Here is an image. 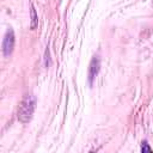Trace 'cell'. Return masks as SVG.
<instances>
[{"mask_svg": "<svg viewBox=\"0 0 153 153\" xmlns=\"http://www.w3.org/2000/svg\"><path fill=\"white\" fill-rule=\"evenodd\" d=\"M35 109H36V97L33 94H25L18 108V112H17L18 120L22 123L30 122L33 116Z\"/></svg>", "mask_w": 153, "mask_h": 153, "instance_id": "obj_1", "label": "cell"}, {"mask_svg": "<svg viewBox=\"0 0 153 153\" xmlns=\"http://www.w3.org/2000/svg\"><path fill=\"white\" fill-rule=\"evenodd\" d=\"M14 42H16V38H14V32L12 29H8L4 36V41H2V51H4V55L5 56H10L13 51V48H14Z\"/></svg>", "mask_w": 153, "mask_h": 153, "instance_id": "obj_2", "label": "cell"}, {"mask_svg": "<svg viewBox=\"0 0 153 153\" xmlns=\"http://www.w3.org/2000/svg\"><path fill=\"white\" fill-rule=\"evenodd\" d=\"M100 69V59L98 56H93L91 62H90V67H88V81L92 85L94 78L98 75Z\"/></svg>", "mask_w": 153, "mask_h": 153, "instance_id": "obj_3", "label": "cell"}, {"mask_svg": "<svg viewBox=\"0 0 153 153\" xmlns=\"http://www.w3.org/2000/svg\"><path fill=\"white\" fill-rule=\"evenodd\" d=\"M30 18H31L30 29H31V30H35V29L38 26V17H37L36 10H35V7H33L32 4H31V6H30Z\"/></svg>", "mask_w": 153, "mask_h": 153, "instance_id": "obj_4", "label": "cell"}, {"mask_svg": "<svg viewBox=\"0 0 153 153\" xmlns=\"http://www.w3.org/2000/svg\"><path fill=\"white\" fill-rule=\"evenodd\" d=\"M141 152H148V153H151L152 152V148L148 146V143H147V141H143L142 142V146H141Z\"/></svg>", "mask_w": 153, "mask_h": 153, "instance_id": "obj_5", "label": "cell"}, {"mask_svg": "<svg viewBox=\"0 0 153 153\" xmlns=\"http://www.w3.org/2000/svg\"><path fill=\"white\" fill-rule=\"evenodd\" d=\"M44 60H45V62H44V63H45V67H49V66H50V59H49V49H47V50H45V59H44Z\"/></svg>", "mask_w": 153, "mask_h": 153, "instance_id": "obj_6", "label": "cell"}]
</instances>
